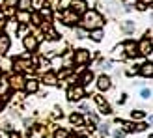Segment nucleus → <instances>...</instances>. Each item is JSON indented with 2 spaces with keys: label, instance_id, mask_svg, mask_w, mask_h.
I'll return each mask as SVG.
<instances>
[{
  "label": "nucleus",
  "instance_id": "1",
  "mask_svg": "<svg viewBox=\"0 0 153 138\" xmlns=\"http://www.w3.org/2000/svg\"><path fill=\"white\" fill-rule=\"evenodd\" d=\"M82 15H84V21H82L84 28H88V30L101 28V24H103V17H101L97 11H88V10H86Z\"/></svg>",
  "mask_w": 153,
  "mask_h": 138
},
{
  "label": "nucleus",
  "instance_id": "2",
  "mask_svg": "<svg viewBox=\"0 0 153 138\" xmlns=\"http://www.w3.org/2000/svg\"><path fill=\"white\" fill-rule=\"evenodd\" d=\"M73 60H75V64L84 65V64H88V62H90V52H88L86 49H79V50H75Z\"/></svg>",
  "mask_w": 153,
  "mask_h": 138
},
{
  "label": "nucleus",
  "instance_id": "3",
  "mask_svg": "<svg viewBox=\"0 0 153 138\" xmlns=\"http://www.w3.org/2000/svg\"><path fill=\"white\" fill-rule=\"evenodd\" d=\"M13 69L15 71H30L32 69V64L28 62V56H22V58H17L13 62Z\"/></svg>",
  "mask_w": 153,
  "mask_h": 138
},
{
  "label": "nucleus",
  "instance_id": "4",
  "mask_svg": "<svg viewBox=\"0 0 153 138\" xmlns=\"http://www.w3.org/2000/svg\"><path fill=\"white\" fill-rule=\"evenodd\" d=\"M82 97H84V88L82 86H71L67 90V99H69V101H79Z\"/></svg>",
  "mask_w": 153,
  "mask_h": 138
},
{
  "label": "nucleus",
  "instance_id": "5",
  "mask_svg": "<svg viewBox=\"0 0 153 138\" xmlns=\"http://www.w3.org/2000/svg\"><path fill=\"white\" fill-rule=\"evenodd\" d=\"M69 6H71V11H75L76 15H82L84 11L88 10V4L84 2V0H71Z\"/></svg>",
  "mask_w": 153,
  "mask_h": 138
},
{
  "label": "nucleus",
  "instance_id": "6",
  "mask_svg": "<svg viewBox=\"0 0 153 138\" xmlns=\"http://www.w3.org/2000/svg\"><path fill=\"white\" fill-rule=\"evenodd\" d=\"M138 47V54H151V37H144L140 43H136Z\"/></svg>",
  "mask_w": 153,
  "mask_h": 138
},
{
  "label": "nucleus",
  "instance_id": "7",
  "mask_svg": "<svg viewBox=\"0 0 153 138\" xmlns=\"http://www.w3.org/2000/svg\"><path fill=\"white\" fill-rule=\"evenodd\" d=\"M7 86H10L11 90H22L25 88V79H22L21 75H13L10 82H7Z\"/></svg>",
  "mask_w": 153,
  "mask_h": 138
},
{
  "label": "nucleus",
  "instance_id": "8",
  "mask_svg": "<svg viewBox=\"0 0 153 138\" xmlns=\"http://www.w3.org/2000/svg\"><path fill=\"white\" fill-rule=\"evenodd\" d=\"M62 21L65 22V24L73 26V24H76V21H79V15H76L75 11H71V10H65L64 15H62Z\"/></svg>",
  "mask_w": 153,
  "mask_h": 138
},
{
  "label": "nucleus",
  "instance_id": "9",
  "mask_svg": "<svg viewBox=\"0 0 153 138\" xmlns=\"http://www.w3.org/2000/svg\"><path fill=\"white\" fill-rule=\"evenodd\" d=\"M121 47H123V50L127 52L129 56H138V47H136V43L134 41H125L123 45H121Z\"/></svg>",
  "mask_w": 153,
  "mask_h": 138
},
{
  "label": "nucleus",
  "instance_id": "10",
  "mask_svg": "<svg viewBox=\"0 0 153 138\" xmlns=\"http://www.w3.org/2000/svg\"><path fill=\"white\" fill-rule=\"evenodd\" d=\"M22 45H25L26 50H36L37 49V37L36 36H26L22 39Z\"/></svg>",
  "mask_w": 153,
  "mask_h": 138
},
{
  "label": "nucleus",
  "instance_id": "11",
  "mask_svg": "<svg viewBox=\"0 0 153 138\" xmlns=\"http://www.w3.org/2000/svg\"><path fill=\"white\" fill-rule=\"evenodd\" d=\"M37 88H39V82H37L36 79H30V80H25V88L22 90H26L28 93H36Z\"/></svg>",
  "mask_w": 153,
  "mask_h": 138
},
{
  "label": "nucleus",
  "instance_id": "12",
  "mask_svg": "<svg viewBox=\"0 0 153 138\" xmlns=\"http://www.w3.org/2000/svg\"><path fill=\"white\" fill-rule=\"evenodd\" d=\"M97 86H99V90H108V88L112 86V80H110V76L101 75V76L97 79Z\"/></svg>",
  "mask_w": 153,
  "mask_h": 138
},
{
  "label": "nucleus",
  "instance_id": "13",
  "mask_svg": "<svg viewBox=\"0 0 153 138\" xmlns=\"http://www.w3.org/2000/svg\"><path fill=\"white\" fill-rule=\"evenodd\" d=\"M11 47V39H10V36L7 34H2L0 36V52H7Z\"/></svg>",
  "mask_w": 153,
  "mask_h": 138
},
{
  "label": "nucleus",
  "instance_id": "14",
  "mask_svg": "<svg viewBox=\"0 0 153 138\" xmlns=\"http://www.w3.org/2000/svg\"><path fill=\"white\" fill-rule=\"evenodd\" d=\"M41 80H43L45 84H49V86H54V84L58 82V76H56L54 73H45Z\"/></svg>",
  "mask_w": 153,
  "mask_h": 138
},
{
  "label": "nucleus",
  "instance_id": "15",
  "mask_svg": "<svg viewBox=\"0 0 153 138\" xmlns=\"http://www.w3.org/2000/svg\"><path fill=\"white\" fill-rule=\"evenodd\" d=\"M140 75L146 76V79H148V76L151 79V75H153V65H151V62H149V64H144V65L140 67Z\"/></svg>",
  "mask_w": 153,
  "mask_h": 138
},
{
  "label": "nucleus",
  "instance_id": "16",
  "mask_svg": "<svg viewBox=\"0 0 153 138\" xmlns=\"http://www.w3.org/2000/svg\"><path fill=\"white\" fill-rule=\"evenodd\" d=\"M69 121H71L75 127H82V125H84V118L80 116V114H71V116H69Z\"/></svg>",
  "mask_w": 153,
  "mask_h": 138
},
{
  "label": "nucleus",
  "instance_id": "17",
  "mask_svg": "<svg viewBox=\"0 0 153 138\" xmlns=\"http://www.w3.org/2000/svg\"><path fill=\"white\" fill-rule=\"evenodd\" d=\"M17 21H21L22 24H26V22L30 21V13H28L26 10H22V11H19V13H17Z\"/></svg>",
  "mask_w": 153,
  "mask_h": 138
},
{
  "label": "nucleus",
  "instance_id": "18",
  "mask_svg": "<svg viewBox=\"0 0 153 138\" xmlns=\"http://www.w3.org/2000/svg\"><path fill=\"white\" fill-rule=\"evenodd\" d=\"M39 15H41V19H45V21H51L52 19V11H51V7H47V6L39 11Z\"/></svg>",
  "mask_w": 153,
  "mask_h": 138
},
{
  "label": "nucleus",
  "instance_id": "19",
  "mask_svg": "<svg viewBox=\"0 0 153 138\" xmlns=\"http://www.w3.org/2000/svg\"><path fill=\"white\" fill-rule=\"evenodd\" d=\"M91 80H94V73H91V71H90V73H84V75L80 76V82H82V84H90Z\"/></svg>",
  "mask_w": 153,
  "mask_h": 138
},
{
  "label": "nucleus",
  "instance_id": "20",
  "mask_svg": "<svg viewBox=\"0 0 153 138\" xmlns=\"http://www.w3.org/2000/svg\"><path fill=\"white\" fill-rule=\"evenodd\" d=\"M91 39H94V41H101V39H103V30L95 28L94 32H91Z\"/></svg>",
  "mask_w": 153,
  "mask_h": 138
},
{
  "label": "nucleus",
  "instance_id": "21",
  "mask_svg": "<svg viewBox=\"0 0 153 138\" xmlns=\"http://www.w3.org/2000/svg\"><path fill=\"white\" fill-rule=\"evenodd\" d=\"M30 19H32V22H34L36 26H39L41 22H43V19H41V15H39V13H32V15H30Z\"/></svg>",
  "mask_w": 153,
  "mask_h": 138
},
{
  "label": "nucleus",
  "instance_id": "22",
  "mask_svg": "<svg viewBox=\"0 0 153 138\" xmlns=\"http://www.w3.org/2000/svg\"><path fill=\"white\" fill-rule=\"evenodd\" d=\"M17 4H19L21 10H28L30 4H32V0H17Z\"/></svg>",
  "mask_w": 153,
  "mask_h": 138
},
{
  "label": "nucleus",
  "instance_id": "23",
  "mask_svg": "<svg viewBox=\"0 0 153 138\" xmlns=\"http://www.w3.org/2000/svg\"><path fill=\"white\" fill-rule=\"evenodd\" d=\"M67 136H69V133H67L65 129H58L54 133V138H67Z\"/></svg>",
  "mask_w": 153,
  "mask_h": 138
},
{
  "label": "nucleus",
  "instance_id": "24",
  "mask_svg": "<svg viewBox=\"0 0 153 138\" xmlns=\"http://www.w3.org/2000/svg\"><path fill=\"white\" fill-rule=\"evenodd\" d=\"M47 32H49V34H47V37H49V39H58V37H60V36L56 34V30H52V28H49Z\"/></svg>",
  "mask_w": 153,
  "mask_h": 138
},
{
  "label": "nucleus",
  "instance_id": "25",
  "mask_svg": "<svg viewBox=\"0 0 153 138\" xmlns=\"http://www.w3.org/2000/svg\"><path fill=\"white\" fill-rule=\"evenodd\" d=\"M52 65H54V67H62L64 65V60L62 58H54V60H52Z\"/></svg>",
  "mask_w": 153,
  "mask_h": 138
},
{
  "label": "nucleus",
  "instance_id": "26",
  "mask_svg": "<svg viewBox=\"0 0 153 138\" xmlns=\"http://www.w3.org/2000/svg\"><path fill=\"white\" fill-rule=\"evenodd\" d=\"M75 36L79 37V39H82V37H86V34H84V30H80V28H75Z\"/></svg>",
  "mask_w": 153,
  "mask_h": 138
},
{
  "label": "nucleus",
  "instance_id": "27",
  "mask_svg": "<svg viewBox=\"0 0 153 138\" xmlns=\"http://www.w3.org/2000/svg\"><path fill=\"white\" fill-rule=\"evenodd\" d=\"M95 103H97L99 106H103V105H106V101H105V99H103L101 95H95Z\"/></svg>",
  "mask_w": 153,
  "mask_h": 138
},
{
  "label": "nucleus",
  "instance_id": "28",
  "mask_svg": "<svg viewBox=\"0 0 153 138\" xmlns=\"http://www.w3.org/2000/svg\"><path fill=\"white\" fill-rule=\"evenodd\" d=\"M123 28L127 30V32H131V30L134 28V22H131V21H129V22H125V24H123Z\"/></svg>",
  "mask_w": 153,
  "mask_h": 138
},
{
  "label": "nucleus",
  "instance_id": "29",
  "mask_svg": "<svg viewBox=\"0 0 153 138\" xmlns=\"http://www.w3.org/2000/svg\"><path fill=\"white\" fill-rule=\"evenodd\" d=\"M110 112H112V110H110L108 105H103V106H101V114H110Z\"/></svg>",
  "mask_w": 153,
  "mask_h": 138
},
{
  "label": "nucleus",
  "instance_id": "30",
  "mask_svg": "<svg viewBox=\"0 0 153 138\" xmlns=\"http://www.w3.org/2000/svg\"><path fill=\"white\" fill-rule=\"evenodd\" d=\"M144 118V112H134L133 110V119H142Z\"/></svg>",
  "mask_w": 153,
  "mask_h": 138
},
{
  "label": "nucleus",
  "instance_id": "31",
  "mask_svg": "<svg viewBox=\"0 0 153 138\" xmlns=\"http://www.w3.org/2000/svg\"><path fill=\"white\" fill-rule=\"evenodd\" d=\"M71 75V69H65V71H62V73H60V76H58V79H65V76H69Z\"/></svg>",
  "mask_w": 153,
  "mask_h": 138
},
{
  "label": "nucleus",
  "instance_id": "32",
  "mask_svg": "<svg viewBox=\"0 0 153 138\" xmlns=\"http://www.w3.org/2000/svg\"><path fill=\"white\" fill-rule=\"evenodd\" d=\"M146 127H148L146 123H138L136 127H133V131H144V129H146Z\"/></svg>",
  "mask_w": 153,
  "mask_h": 138
},
{
  "label": "nucleus",
  "instance_id": "33",
  "mask_svg": "<svg viewBox=\"0 0 153 138\" xmlns=\"http://www.w3.org/2000/svg\"><path fill=\"white\" fill-rule=\"evenodd\" d=\"M125 131H114V138H123Z\"/></svg>",
  "mask_w": 153,
  "mask_h": 138
},
{
  "label": "nucleus",
  "instance_id": "34",
  "mask_svg": "<svg viewBox=\"0 0 153 138\" xmlns=\"http://www.w3.org/2000/svg\"><path fill=\"white\" fill-rule=\"evenodd\" d=\"M101 67H103V69H110V67H112V64L108 62V60H105V62H101Z\"/></svg>",
  "mask_w": 153,
  "mask_h": 138
},
{
  "label": "nucleus",
  "instance_id": "35",
  "mask_svg": "<svg viewBox=\"0 0 153 138\" xmlns=\"http://www.w3.org/2000/svg\"><path fill=\"white\" fill-rule=\"evenodd\" d=\"M99 131H101V134H106L110 129H108V125H101V127H99Z\"/></svg>",
  "mask_w": 153,
  "mask_h": 138
},
{
  "label": "nucleus",
  "instance_id": "36",
  "mask_svg": "<svg viewBox=\"0 0 153 138\" xmlns=\"http://www.w3.org/2000/svg\"><path fill=\"white\" fill-rule=\"evenodd\" d=\"M142 97H144V99L151 97V91H149V90H142Z\"/></svg>",
  "mask_w": 153,
  "mask_h": 138
},
{
  "label": "nucleus",
  "instance_id": "37",
  "mask_svg": "<svg viewBox=\"0 0 153 138\" xmlns=\"http://www.w3.org/2000/svg\"><path fill=\"white\" fill-rule=\"evenodd\" d=\"M121 125H123V131H133V127H134L131 123H121Z\"/></svg>",
  "mask_w": 153,
  "mask_h": 138
},
{
  "label": "nucleus",
  "instance_id": "38",
  "mask_svg": "<svg viewBox=\"0 0 153 138\" xmlns=\"http://www.w3.org/2000/svg\"><path fill=\"white\" fill-rule=\"evenodd\" d=\"M13 4H17V0H6V6H7V7L13 6Z\"/></svg>",
  "mask_w": 153,
  "mask_h": 138
},
{
  "label": "nucleus",
  "instance_id": "39",
  "mask_svg": "<svg viewBox=\"0 0 153 138\" xmlns=\"http://www.w3.org/2000/svg\"><path fill=\"white\" fill-rule=\"evenodd\" d=\"M69 2H71V0H62V6H60V7H67V6H69Z\"/></svg>",
  "mask_w": 153,
  "mask_h": 138
},
{
  "label": "nucleus",
  "instance_id": "40",
  "mask_svg": "<svg viewBox=\"0 0 153 138\" xmlns=\"http://www.w3.org/2000/svg\"><path fill=\"white\" fill-rule=\"evenodd\" d=\"M136 7H138V10H140V11H144V10H146V4H144V2H140V4H138V6H136Z\"/></svg>",
  "mask_w": 153,
  "mask_h": 138
},
{
  "label": "nucleus",
  "instance_id": "41",
  "mask_svg": "<svg viewBox=\"0 0 153 138\" xmlns=\"http://www.w3.org/2000/svg\"><path fill=\"white\" fill-rule=\"evenodd\" d=\"M19 34H26V26H21L19 28Z\"/></svg>",
  "mask_w": 153,
  "mask_h": 138
},
{
  "label": "nucleus",
  "instance_id": "42",
  "mask_svg": "<svg viewBox=\"0 0 153 138\" xmlns=\"http://www.w3.org/2000/svg\"><path fill=\"white\" fill-rule=\"evenodd\" d=\"M10 138H21V134H17V133H11V134H10Z\"/></svg>",
  "mask_w": 153,
  "mask_h": 138
},
{
  "label": "nucleus",
  "instance_id": "43",
  "mask_svg": "<svg viewBox=\"0 0 153 138\" xmlns=\"http://www.w3.org/2000/svg\"><path fill=\"white\" fill-rule=\"evenodd\" d=\"M67 138H79V136H67Z\"/></svg>",
  "mask_w": 153,
  "mask_h": 138
},
{
  "label": "nucleus",
  "instance_id": "44",
  "mask_svg": "<svg viewBox=\"0 0 153 138\" xmlns=\"http://www.w3.org/2000/svg\"><path fill=\"white\" fill-rule=\"evenodd\" d=\"M0 75H2V69H0Z\"/></svg>",
  "mask_w": 153,
  "mask_h": 138
}]
</instances>
